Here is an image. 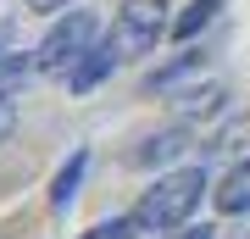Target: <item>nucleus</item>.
Wrapping results in <instances>:
<instances>
[{"mask_svg":"<svg viewBox=\"0 0 250 239\" xmlns=\"http://www.w3.org/2000/svg\"><path fill=\"white\" fill-rule=\"evenodd\" d=\"M200 195H206V173H200V167H178V173L156 178V184L139 195V206H134L128 217H134V228H139L145 239H161V234L184 228V222L195 217Z\"/></svg>","mask_w":250,"mask_h":239,"instance_id":"1","label":"nucleus"},{"mask_svg":"<svg viewBox=\"0 0 250 239\" xmlns=\"http://www.w3.org/2000/svg\"><path fill=\"white\" fill-rule=\"evenodd\" d=\"M89 44H100V17L95 11H67V17H56L50 34L39 39L34 62H39L45 78H67V72L89 56Z\"/></svg>","mask_w":250,"mask_h":239,"instance_id":"2","label":"nucleus"},{"mask_svg":"<svg viewBox=\"0 0 250 239\" xmlns=\"http://www.w3.org/2000/svg\"><path fill=\"white\" fill-rule=\"evenodd\" d=\"M167 34V0H123L111 17V44L117 56H150Z\"/></svg>","mask_w":250,"mask_h":239,"instance_id":"3","label":"nucleus"},{"mask_svg":"<svg viewBox=\"0 0 250 239\" xmlns=\"http://www.w3.org/2000/svg\"><path fill=\"white\" fill-rule=\"evenodd\" d=\"M117 62H123V56H117V44H111V39L89 44V56H83V62L67 72V89H72V95H89L100 78H111V67H117Z\"/></svg>","mask_w":250,"mask_h":239,"instance_id":"4","label":"nucleus"},{"mask_svg":"<svg viewBox=\"0 0 250 239\" xmlns=\"http://www.w3.org/2000/svg\"><path fill=\"white\" fill-rule=\"evenodd\" d=\"M28 72H39V62L17 50V39H11V22H0V89H17Z\"/></svg>","mask_w":250,"mask_h":239,"instance_id":"5","label":"nucleus"},{"mask_svg":"<svg viewBox=\"0 0 250 239\" xmlns=\"http://www.w3.org/2000/svg\"><path fill=\"white\" fill-rule=\"evenodd\" d=\"M217 212H228V217L250 212V161H239V167L223 178V189H217Z\"/></svg>","mask_w":250,"mask_h":239,"instance_id":"6","label":"nucleus"},{"mask_svg":"<svg viewBox=\"0 0 250 239\" xmlns=\"http://www.w3.org/2000/svg\"><path fill=\"white\" fill-rule=\"evenodd\" d=\"M83 167H89V156H83V151H72V156H67V167L56 173V184H50V206H56V212H67V200L78 195V184H83Z\"/></svg>","mask_w":250,"mask_h":239,"instance_id":"7","label":"nucleus"},{"mask_svg":"<svg viewBox=\"0 0 250 239\" xmlns=\"http://www.w3.org/2000/svg\"><path fill=\"white\" fill-rule=\"evenodd\" d=\"M217 11H223V0H189V6L178 11V22H172V34H178V39H195L200 28L217 22Z\"/></svg>","mask_w":250,"mask_h":239,"instance_id":"8","label":"nucleus"},{"mask_svg":"<svg viewBox=\"0 0 250 239\" xmlns=\"http://www.w3.org/2000/svg\"><path fill=\"white\" fill-rule=\"evenodd\" d=\"M172 156H184V128H167V133H156V139H145V151H134L139 167H161V161H172Z\"/></svg>","mask_w":250,"mask_h":239,"instance_id":"9","label":"nucleus"},{"mask_svg":"<svg viewBox=\"0 0 250 239\" xmlns=\"http://www.w3.org/2000/svg\"><path fill=\"white\" fill-rule=\"evenodd\" d=\"M223 100H228V89H223V84H206V89H189V95H178V111H184V117H217V111H223Z\"/></svg>","mask_w":250,"mask_h":239,"instance_id":"10","label":"nucleus"},{"mask_svg":"<svg viewBox=\"0 0 250 239\" xmlns=\"http://www.w3.org/2000/svg\"><path fill=\"white\" fill-rule=\"evenodd\" d=\"M189 72H200V56H195V50H184V56H178L172 67H161L156 78H150V89H156V95H167V89L178 84V78H189Z\"/></svg>","mask_w":250,"mask_h":239,"instance_id":"11","label":"nucleus"},{"mask_svg":"<svg viewBox=\"0 0 250 239\" xmlns=\"http://www.w3.org/2000/svg\"><path fill=\"white\" fill-rule=\"evenodd\" d=\"M139 228H134V217H111V222H95L83 239H134Z\"/></svg>","mask_w":250,"mask_h":239,"instance_id":"12","label":"nucleus"},{"mask_svg":"<svg viewBox=\"0 0 250 239\" xmlns=\"http://www.w3.org/2000/svg\"><path fill=\"white\" fill-rule=\"evenodd\" d=\"M17 133V89H0V145Z\"/></svg>","mask_w":250,"mask_h":239,"instance_id":"13","label":"nucleus"},{"mask_svg":"<svg viewBox=\"0 0 250 239\" xmlns=\"http://www.w3.org/2000/svg\"><path fill=\"white\" fill-rule=\"evenodd\" d=\"M161 239H211V228H206V222L189 228V222H184V228H172V234H161Z\"/></svg>","mask_w":250,"mask_h":239,"instance_id":"14","label":"nucleus"},{"mask_svg":"<svg viewBox=\"0 0 250 239\" xmlns=\"http://www.w3.org/2000/svg\"><path fill=\"white\" fill-rule=\"evenodd\" d=\"M72 0H28V11H67Z\"/></svg>","mask_w":250,"mask_h":239,"instance_id":"15","label":"nucleus"}]
</instances>
